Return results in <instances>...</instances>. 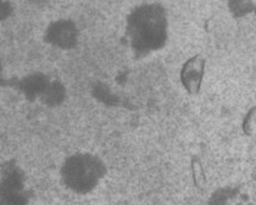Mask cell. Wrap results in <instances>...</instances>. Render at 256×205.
Instances as JSON below:
<instances>
[{
  "mask_svg": "<svg viewBox=\"0 0 256 205\" xmlns=\"http://www.w3.org/2000/svg\"><path fill=\"white\" fill-rule=\"evenodd\" d=\"M126 31L133 52L140 56L150 55L168 42V15L158 4L139 5L128 15Z\"/></svg>",
  "mask_w": 256,
  "mask_h": 205,
  "instance_id": "7a4b0ae2",
  "label": "cell"
},
{
  "mask_svg": "<svg viewBox=\"0 0 256 205\" xmlns=\"http://www.w3.org/2000/svg\"><path fill=\"white\" fill-rule=\"evenodd\" d=\"M106 162L93 152H72L58 165V184L65 192L78 198L90 196L106 180Z\"/></svg>",
  "mask_w": 256,
  "mask_h": 205,
  "instance_id": "6da1fadb",
  "label": "cell"
},
{
  "mask_svg": "<svg viewBox=\"0 0 256 205\" xmlns=\"http://www.w3.org/2000/svg\"><path fill=\"white\" fill-rule=\"evenodd\" d=\"M44 42L59 50H71L78 42V28L70 18H58L46 26Z\"/></svg>",
  "mask_w": 256,
  "mask_h": 205,
  "instance_id": "3957f363",
  "label": "cell"
}]
</instances>
